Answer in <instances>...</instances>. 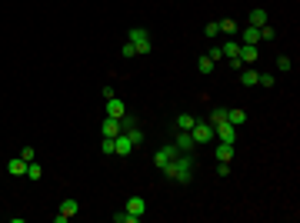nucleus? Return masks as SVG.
Returning <instances> with one entry per match:
<instances>
[{"instance_id":"c85d7f7f","label":"nucleus","mask_w":300,"mask_h":223,"mask_svg":"<svg viewBox=\"0 0 300 223\" xmlns=\"http://www.w3.org/2000/svg\"><path fill=\"white\" fill-rule=\"evenodd\" d=\"M257 83H263V87H274L277 80H274V77H270V74H260V80H257Z\"/></svg>"},{"instance_id":"1a4fd4ad","label":"nucleus","mask_w":300,"mask_h":223,"mask_svg":"<svg viewBox=\"0 0 300 223\" xmlns=\"http://www.w3.org/2000/svg\"><path fill=\"white\" fill-rule=\"evenodd\" d=\"M173 147L180 150V153H190V150L197 147V143H193V137H190V130H180L177 137H173Z\"/></svg>"},{"instance_id":"aec40b11","label":"nucleus","mask_w":300,"mask_h":223,"mask_svg":"<svg viewBox=\"0 0 300 223\" xmlns=\"http://www.w3.org/2000/svg\"><path fill=\"white\" fill-rule=\"evenodd\" d=\"M193 123H197V117H190V113H180V117H177V130H190Z\"/></svg>"},{"instance_id":"20e7f679","label":"nucleus","mask_w":300,"mask_h":223,"mask_svg":"<svg viewBox=\"0 0 300 223\" xmlns=\"http://www.w3.org/2000/svg\"><path fill=\"white\" fill-rule=\"evenodd\" d=\"M190 137H193V143H210V140H214V127H210L207 120H197V123L190 127Z\"/></svg>"},{"instance_id":"393cba45","label":"nucleus","mask_w":300,"mask_h":223,"mask_svg":"<svg viewBox=\"0 0 300 223\" xmlns=\"http://www.w3.org/2000/svg\"><path fill=\"white\" fill-rule=\"evenodd\" d=\"M124 133L130 137V143H133V147H140V143H144V133L137 130V127H130V130H124Z\"/></svg>"},{"instance_id":"4be33fe9","label":"nucleus","mask_w":300,"mask_h":223,"mask_svg":"<svg viewBox=\"0 0 300 223\" xmlns=\"http://www.w3.org/2000/svg\"><path fill=\"white\" fill-rule=\"evenodd\" d=\"M224 120H227V110H224V107H217V110L210 113V120H207V123H210V127H217V123H224Z\"/></svg>"},{"instance_id":"f8f14e48","label":"nucleus","mask_w":300,"mask_h":223,"mask_svg":"<svg viewBox=\"0 0 300 223\" xmlns=\"http://www.w3.org/2000/svg\"><path fill=\"white\" fill-rule=\"evenodd\" d=\"M124 113H127V107H124V100H117V97H110V100H107V117H117V120H120Z\"/></svg>"},{"instance_id":"c756f323","label":"nucleus","mask_w":300,"mask_h":223,"mask_svg":"<svg viewBox=\"0 0 300 223\" xmlns=\"http://www.w3.org/2000/svg\"><path fill=\"white\" fill-rule=\"evenodd\" d=\"M20 157H23V160L30 163V160H34V147H23V150H20Z\"/></svg>"},{"instance_id":"7ed1b4c3","label":"nucleus","mask_w":300,"mask_h":223,"mask_svg":"<svg viewBox=\"0 0 300 223\" xmlns=\"http://www.w3.org/2000/svg\"><path fill=\"white\" fill-rule=\"evenodd\" d=\"M237 133H240V127H234L230 120H224V123L214 127V137H217L220 143H237Z\"/></svg>"},{"instance_id":"dca6fc26","label":"nucleus","mask_w":300,"mask_h":223,"mask_svg":"<svg viewBox=\"0 0 300 223\" xmlns=\"http://www.w3.org/2000/svg\"><path fill=\"white\" fill-rule=\"evenodd\" d=\"M117 133H124L120 130V120H117V117H107V120H104V137H117Z\"/></svg>"},{"instance_id":"f257e3e1","label":"nucleus","mask_w":300,"mask_h":223,"mask_svg":"<svg viewBox=\"0 0 300 223\" xmlns=\"http://www.w3.org/2000/svg\"><path fill=\"white\" fill-rule=\"evenodd\" d=\"M164 173H167L170 180H177V183H190V177H193V157L190 153H177Z\"/></svg>"},{"instance_id":"ddd939ff","label":"nucleus","mask_w":300,"mask_h":223,"mask_svg":"<svg viewBox=\"0 0 300 223\" xmlns=\"http://www.w3.org/2000/svg\"><path fill=\"white\" fill-rule=\"evenodd\" d=\"M7 173H14V177H27V160H23V157L10 160V163H7Z\"/></svg>"},{"instance_id":"6ab92c4d","label":"nucleus","mask_w":300,"mask_h":223,"mask_svg":"<svg viewBox=\"0 0 300 223\" xmlns=\"http://www.w3.org/2000/svg\"><path fill=\"white\" fill-rule=\"evenodd\" d=\"M227 120H230L234 127H244V123H247V113L240 110V107H234V110H227Z\"/></svg>"},{"instance_id":"cd10ccee","label":"nucleus","mask_w":300,"mask_h":223,"mask_svg":"<svg viewBox=\"0 0 300 223\" xmlns=\"http://www.w3.org/2000/svg\"><path fill=\"white\" fill-rule=\"evenodd\" d=\"M277 37V30L274 27H260V40H274Z\"/></svg>"},{"instance_id":"f03ea898","label":"nucleus","mask_w":300,"mask_h":223,"mask_svg":"<svg viewBox=\"0 0 300 223\" xmlns=\"http://www.w3.org/2000/svg\"><path fill=\"white\" fill-rule=\"evenodd\" d=\"M127 43H130L133 50H137V57H140V54H150V47H153V40H150V34L144 30V27H130V34H127Z\"/></svg>"},{"instance_id":"2eb2a0df","label":"nucleus","mask_w":300,"mask_h":223,"mask_svg":"<svg viewBox=\"0 0 300 223\" xmlns=\"http://www.w3.org/2000/svg\"><path fill=\"white\" fill-rule=\"evenodd\" d=\"M257 80H260V74H257L254 67H244V70H240V83H244V87H254Z\"/></svg>"},{"instance_id":"6e6552de","label":"nucleus","mask_w":300,"mask_h":223,"mask_svg":"<svg viewBox=\"0 0 300 223\" xmlns=\"http://www.w3.org/2000/svg\"><path fill=\"white\" fill-rule=\"evenodd\" d=\"M130 150H133V143H130L127 133H117V137H113V157H127Z\"/></svg>"},{"instance_id":"412c9836","label":"nucleus","mask_w":300,"mask_h":223,"mask_svg":"<svg viewBox=\"0 0 300 223\" xmlns=\"http://www.w3.org/2000/svg\"><path fill=\"white\" fill-rule=\"evenodd\" d=\"M237 50H240V43H237V40H227L224 47H220V57H237Z\"/></svg>"},{"instance_id":"bb28decb","label":"nucleus","mask_w":300,"mask_h":223,"mask_svg":"<svg viewBox=\"0 0 300 223\" xmlns=\"http://www.w3.org/2000/svg\"><path fill=\"white\" fill-rule=\"evenodd\" d=\"M100 150H104L107 157H113V137H104V143H100Z\"/></svg>"},{"instance_id":"423d86ee","label":"nucleus","mask_w":300,"mask_h":223,"mask_svg":"<svg viewBox=\"0 0 300 223\" xmlns=\"http://www.w3.org/2000/svg\"><path fill=\"white\" fill-rule=\"evenodd\" d=\"M124 210H127V217H130V223H137L140 217H144V213H147V200H144V197H130Z\"/></svg>"},{"instance_id":"0eeeda50","label":"nucleus","mask_w":300,"mask_h":223,"mask_svg":"<svg viewBox=\"0 0 300 223\" xmlns=\"http://www.w3.org/2000/svg\"><path fill=\"white\" fill-rule=\"evenodd\" d=\"M177 153H180V150L173 147V143H167V147H160L157 153H153V163H157L160 170H167V167H170V160H173Z\"/></svg>"},{"instance_id":"9d476101","label":"nucleus","mask_w":300,"mask_h":223,"mask_svg":"<svg viewBox=\"0 0 300 223\" xmlns=\"http://www.w3.org/2000/svg\"><path fill=\"white\" fill-rule=\"evenodd\" d=\"M237 34H240V40L250 43V47H257V43H260V27H244V30H237Z\"/></svg>"},{"instance_id":"4468645a","label":"nucleus","mask_w":300,"mask_h":223,"mask_svg":"<svg viewBox=\"0 0 300 223\" xmlns=\"http://www.w3.org/2000/svg\"><path fill=\"white\" fill-rule=\"evenodd\" d=\"M250 27H267V10H263V7H254V10H250Z\"/></svg>"},{"instance_id":"5701e85b","label":"nucleus","mask_w":300,"mask_h":223,"mask_svg":"<svg viewBox=\"0 0 300 223\" xmlns=\"http://www.w3.org/2000/svg\"><path fill=\"white\" fill-rule=\"evenodd\" d=\"M197 70H200V74H210V70H214V57H200V60H197Z\"/></svg>"},{"instance_id":"39448f33","label":"nucleus","mask_w":300,"mask_h":223,"mask_svg":"<svg viewBox=\"0 0 300 223\" xmlns=\"http://www.w3.org/2000/svg\"><path fill=\"white\" fill-rule=\"evenodd\" d=\"M77 210H80V203H77L74 197H67V200L60 203V210L54 213V223H67L70 217H77Z\"/></svg>"},{"instance_id":"b1692460","label":"nucleus","mask_w":300,"mask_h":223,"mask_svg":"<svg viewBox=\"0 0 300 223\" xmlns=\"http://www.w3.org/2000/svg\"><path fill=\"white\" fill-rule=\"evenodd\" d=\"M27 177H30V180H40V177H43L40 163H34V160H30V163H27Z\"/></svg>"},{"instance_id":"a878e982","label":"nucleus","mask_w":300,"mask_h":223,"mask_svg":"<svg viewBox=\"0 0 300 223\" xmlns=\"http://www.w3.org/2000/svg\"><path fill=\"white\" fill-rule=\"evenodd\" d=\"M204 34H207L210 40H217V37H220V23H217V20H214V23H207V27H204Z\"/></svg>"},{"instance_id":"f3484780","label":"nucleus","mask_w":300,"mask_h":223,"mask_svg":"<svg viewBox=\"0 0 300 223\" xmlns=\"http://www.w3.org/2000/svg\"><path fill=\"white\" fill-rule=\"evenodd\" d=\"M217 23H220V34H227V37H237V30H240V23H237V20H217Z\"/></svg>"},{"instance_id":"a211bd4d","label":"nucleus","mask_w":300,"mask_h":223,"mask_svg":"<svg viewBox=\"0 0 300 223\" xmlns=\"http://www.w3.org/2000/svg\"><path fill=\"white\" fill-rule=\"evenodd\" d=\"M237 57H240V60H244V63H254V60H257V47H250V43H244V47H240V50H237Z\"/></svg>"},{"instance_id":"9b49d317","label":"nucleus","mask_w":300,"mask_h":223,"mask_svg":"<svg viewBox=\"0 0 300 223\" xmlns=\"http://www.w3.org/2000/svg\"><path fill=\"white\" fill-rule=\"evenodd\" d=\"M214 157H217L220 163H230V160H234V143H217Z\"/></svg>"},{"instance_id":"7c9ffc66","label":"nucleus","mask_w":300,"mask_h":223,"mask_svg":"<svg viewBox=\"0 0 300 223\" xmlns=\"http://www.w3.org/2000/svg\"><path fill=\"white\" fill-rule=\"evenodd\" d=\"M277 70H290V57H280V60H277Z\"/></svg>"}]
</instances>
